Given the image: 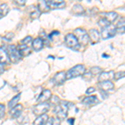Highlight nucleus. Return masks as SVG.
Masks as SVG:
<instances>
[{
  "mask_svg": "<svg viewBox=\"0 0 125 125\" xmlns=\"http://www.w3.org/2000/svg\"><path fill=\"white\" fill-rule=\"evenodd\" d=\"M86 71L85 66L83 64H78V65L74 66L71 69H69L66 73V78L67 79H70V78H77L79 76H82L84 74Z\"/></svg>",
  "mask_w": 125,
  "mask_h": 125,
  "instance_id": "f257e3e1",
  "label": "nucleus"
},
{
  "mask_svg": "<svg viewBox=\"0 0 125 125\" xmlns=\"http://www.w3.org/2000/svg\"><path fill=\"white\" fill-rule=\"evenodd\" d=\"M68 104L65 102H60L58 105L55 106L53 112L56 114L59 120H63L67 118L68 116Z\"/></svg>",
  "mask_w": 125,
  "mask_h": 125,
  "instance_id": "f03ea898",
  "label": "nucleus"
},
{
  "mask_svg": "<svg viewBox=\"0 0 125 125\" xmlns=\"http://www.w3.org/2000/svg\"><path fill=\"white\" fill-rule=\"evenodd\" d=\"M74 36L76 37V39H78L79 44L82 45H87L89 41V37L88 34L86 32V30L81 29V28H78L73 31Z\"/></svg>",
  "mask_w": 125,
  "mask_h": 125,
  "instance_id": "7ed1b4c3",
  "label": "nucleus"
},
{
  "mask_svg": "<svg viewBox=\"0 0 125 125\" xmlns=\"http://www.w3.org/2000/svg\"><path fill=\"white\" fill-rule=\"evenodd\" d=\"M8 55H9V58L11 62H18L21 60L22 56L21 54L19 53L17 48L15 45H9L8 47V52H7Z\"/></svg>",
  "mask_w": 125,
  "mask_h": 125,
  "instance_id": "20e7f679",
  "label": "nucleus"
},
{
  "mask_svg": "<svg viewBox=\"0 0 125 125\" xmlns=\"http://www.w3.org/2000/svg\"><path fill=\"white\" fill-rule=\"evenodd\" d=\"M65 43L68 48L73 49H78L80 48V44L78 43V39L73 33H68L65 37Z\"/></svg>",
  "mask_w": 125,
  "mask_h": 125,
  "instance_id": "39448f33",
  "label": "nucleus"
},
{
  "mask_svg": "<svg viewBox=\"0 0 125 125\" xmlns=\"http://www.w3.org/2000/svg\"><path fill=\"white\" fill-rule=\"evenodd\" d=\"M50 108V104L48 103H41V104H37L36 106L33 107V113L36 115H42L44 114L49 110Z\"/></svg>",
  "mask_w": 125,
  "mask_h": 125,
  "instance_id": "423d86ee",
  "label": "nucleus"
},
{
  "mask_svg": "<svg viewBox=\"0 0 125 125\" xmlns=\"http://www.w3.org/2000/svg\"><path fill=\"white\" fill-rule=\"evenodd\" d=\"M116 28L114 26H108L107 28H104V29H102L101 31V35L102 38L104 39H110V38L114 37V35L116 34Z\"/></svg>",
  "mask_w": 125,
  "mask_h": 125,
  "instance_id": "0eeeda50",
  "label": "nucleus"
},
{
  "mask_svg": "<svg viewBox=\"0 0 125 125\" xmlns=\"http://www.w3.org/2000/svg\"><path fill=\"white\" fill-rule=\"evenodd\" d=\"M66 79H67V78H66V73L64 71H61L59 73H57L53 76V82L55 84H57V85H60V84L63 83Z\"/></svg>",
  "mask_w": 125,
  "mask_h": 125,
  "instance_id": "6e6552de",
  "label": "nucleus"
},
{
  "mask_svg": "<svg viewBox=\"0 0 125 125\" xmlns=\"http://www.w3.org/2000/svg\"><path fill=\"white\" fill-rule=\"evenodd\" d=\"M88 37H89V39L92 41V43H97L99 42L100 40V33L99 32L97 29H90L89 32H88Z\"/></svg>",
  "mask_w": 125,
  "mask_h": 125,
  "instance_id": "1a4fd4ad",
  "label": "nucleus"
},
{
  "mask_svg": "<svg viewBox=\"0 0 125 125\" xmlns=\"http://www.w3.org/2000/svg\"><path fill=\"white\" fill-rule=\"evenodd\" d=\"M114 73L113 70L108 71V72H102L99 75L98 80H99L100 83L105 82V81H109L110 79L114 78Z\"/></svg>",
  "mask_w": 125,
  "mask_h": 125,
  "instance_id": "9d476101",
  "label": "nucleus"
},
{
  "mask_svg": "<svg viewBox=\"0 0 125 125\" xmlns=\"http://www.w3.org/2000/svg\"><path fill=\"white\" fill-rule=\"evenodd\" d=\"M51 96H52V93L49 89H44L41 93V94H40L39 99H38V102L39 104H41V103H47L48 100L50 99Z\"/></svg>",
  "mask_w": 125,
  "mask_h": 125,
  "instance_id": "9b49d317",
  "label": "nucleus"
},
{
  "mask_svg": "<svg viewBox=\"0 0 125 125\" xmlns=\"http://www.w3.org/2000/svg\"><path fill=\"white\" fill-rule=\"evenodd\" d=\"M22 111H23V105L22 104H18L13 108H10L9 114H11V116L13 118H18L21 114Z\"/></svg>",
  "mask_w": 125,
  "mask_h": 125,
  "instance_id": "f8f14e48",
  "label": "nucleus"
},
{
  "mask_svg": "<svg viewBox=\"0 0 125 125\" xmlns=\"http://www.w3.org/2000/svg\"><path fill=\"white\" fill-rule=\"evenodd\" d=\"M98 98L96 96H89L87 97L83 100V104H85L87 106H93L95 105V104H98Z\"/></svg>",
  "mask_w": 125,
  "mask_h": 125,
  "instance_id": "ddd939ff",
  "label": "nucleus"
},
{
  "mask_svg": "<svg viewBox=\"0 0 125 125\" xmlns=\"http://www.w3.org/2000/svg\"><path fill=\"white\" fill-rule=\"evenodd\" d=\"M99 86H100V90L102 91H104L106 92L107 91H110V90H113L114 88V85L111 81H105V82H102L99 83Z\"/></svg>",
  "mask_w": 125,
  "mask_h": 125,
  "instance_id": "4468645a",
  "label": "nucleus"
},
{
  "mask_svg": "<svg viewBox=\"0 0 125 125\" xmlns=\"http://www.w3.org/2000/svg\"><path fill=\"white\" fill-rule=\"evenodd\" d=\"M19 53L21 54V56H27L31 53V48L27 44H20L17 48Z\"/></svg>",
  "mask_w": 125,
  "mask_h": 125,
  "instance_id": "2eb2a0df",
  "label": "nucleus"
},
{
  "mask_svg": "<svg viewBox=\"0 0 125 125\" xmlns=\"http://www.w3.org/2000/svg\"><path fill=\"white\" fill-rule=\"evenodd\" d=\"M43 44H44L43 39H42L41 37L36 38V39L33 40V50H35V51H39V50H41L43 47Z\"/></svg>",
  "mask_w": 125,
  "mask_h": 125,
  "instance_id": "dca6fc26",
  "label": "nucleus"
},
{
  "mask_svg": "<svg viewBox=\"0 0 125 125\" xmlns=\"http://www.w3.org/2000/svg\"><path fill=\"white\" fill-rule=\"evenodd\" d=\"M48 119V114H42L38 117L33 122V125H44L46 124L47 121Z\"/></svg>",
  "mask_w": 125,
  "mask_h": 125,
  "instance_id": "f3484780",
  "label": "nucleus"
},
{
  "mask_svg": "<svg viewBox=\"0 0 125 125\" xmlns=\"http://www.w3.org/2000/svg\"><path fill=\"white\" fill-rule=\"evenodd\" d=\"M47 3L50 8H54V9L63 8L66 5V3L62 0H60V1H58V0H57V1H47Z\"/></svg>",
  "mask_w": 125,
  "mask_h": 125,
  "instance_id": "a211bd4d",
  "label": "nucleus"
},
{
  "mask_svg": "<svg viewBox=\"0 0 125 125\" xmlns=\"http://www.w3.org/2000/svg\"><path fill=\"white\" fill-rule=\"evenodd\" d=\"M102 14L104 15V18L108 20L110 23L115 21L116 19L118 18V13L116 12H108V13H103Z\"/></svg>",
  "mask_w": 125,
  "mask_h": 125,
  "instance_id": "6ab92c4d",
  "label": "nucleus"
},
{
  "mask_svg": "<svg viewBox=\"0 0 125 125\" xmlns=\"http://www.w3.org/2000/svg\"><path fill=\"white\" fill-rule=\"evenodd\" d=\"M9 60V55L7 53V51H5L3 48H0V63L4 64Z\"/></svg>",
  "mask_w": 125,
  "mask_h": 125,
  "instance_id": "aec40b11",
  "label": "nucleus"
},
{
  "mask_svg": "<svg viewBox=\"0 0 125 125\" xmlns=\"http://www.w3.org/2000/svg\"><path fill=\"white\" fill-rule=\"evenodd\" d=\"M51 8L48 6L47 3V1H40L39 3V9L40 12H43V13H45V12H48L50 10Z\"/></svg>",
  "mask_w": 125,
  "mask_h": 125,
  "instance_id": "412c9836",
  "label": "nucleus"
},
{
  "mask_svg": "<svg viewBox=\"0 0 125 125\" xmlns=\"http://www.w3.org/2000/svg\"><path fill=\"white\" fill-rule=\"evenodd\" d=\"M20 98H21V94H19L15 97H13L9 103V108H13V107H15L16 105H18V103H19V101L20 100Z\"/></svg>",
  "mask_w": 125,
  "mask_h": 125,
  "instance_id": "4be33fe9",
  "label": "nucleus"
},
{
  "mask_svg": "<svg viewBox=\"0 0 125 125\" xmlns=\"http://www.w3.org/2000/svg\"><path fill=\"white\" fill-rule=\"evenodd\" d=\"M116 32L118 33H125V21L124 20H121L118 22L116 27Z\"/></svg>",
  "mask_w": 125,
  "mask_h": 125,
  "instance_id": "5701e85b",
  "label": "nucleus"
},
{
  "mask_svg": "<svg viewBox=\"0 0 125 125\" xmlns=\"http://www.w3.org/2000/svg\"><path fill=\"white\" fill-rule=\"evenodd\" d=\"M9 11V8L7 3H3V4L0 5V18H3L5 15H7Z\"/></svg>",
  "mask_w": 125,
  "mask_h": 125,
  "instance_id": "b1692460",
  "label": "nucleus"
},
{
  "mask_svg": "<svg viewBox=\"0 0 125 125\" xmlns=\"http://www.w3.org/2000/svg\"><path fill=\"white\" fill-rule=\"evenodd\" d=\"M72 12H73V13H75V14L79 15V14H82V13H84V9H83V8L82 5L75 4L73 7Z\"/></svg>",
  "mask_w": 125,
  "mask_h": 125,
  "instance_id": "393cba45",
  "label": "nucleus"
},
{
  "mask_svg": "<svg viewBox=\"0 0 125 125\" xmlns=\"http://www.w3.org/2000/svg\"><path fill=\"white\" fill-rule=\"evenodd\" d=\"M98 24H99V26L102 29H104V28H107V27H108V26H110L111 23L108 20H107L105 18H102V19H100L99 21H98Z\"/></svg>",
  "mask_w": 125,
  "mask_h": 125,
  "instance_id": "a878e982",
  "label": "nucleus"
},
{
  "mask_svg": "<svg viewBox=\"0 0 125 125\" xmlns=\"http://www.w3.org/2000/svg\"><path fill=\"white\" fill-rule=\"evenodd\" d=\"M46 125H60V120L58 118H55L53 117L49 118L46 123Z\"/></svg>",
  "mask_w": 125,
  "mask_h": 125,
  "instance_id": "bb28decb",
  "label": "nucleus"
},
{
  "mask_svg": "<svg viewBox=\"0 0 125 125\" xmlns=\"http://www.w3.org/2000/svg\"><path fill=\"white\" fill-rule=\"evenodd\" d=\"M40 15H41V12L39 11V9H37L34 10L33 12H32L31 14H30V18L32 19H37L40 17Z\"/></svg>",
  "mask_w": 125,
  "mask_h": 125,
  "instance_id": "cd10ccee",
  "label": "nucleus"
},
{
  "mask_svg": "<svg viewBox=\"0 0 125 125\" xmlns=\"http://www.w3.org/2000/svg\"><path fill=\"white\" fill-rule=\"evenodd\" d=\"M101 73H102V69L98 67H93V68H91V69H90V73L94 76L97 75V74Z\"/></svg>",
  "mask_w": 125,
  "mask_h": 125,
  "instance_id": "c85d7f7f",
  "label": "nucleus"
},
{
  "mask_svg": "<svg viewBox=\"0 0 125 125\" xmlns=\"http://www.w3.org/2000/svg\"><path fill=\"white\" fill-rule=\"evenodd\" d=\"M125 77V72L122 71V72H118L117 73H114V79L115 80H118L120 78Z\"/></svg>",
  "mask_w": 125,
  "mask_h": 125,
  "instance_id": "c756f323",
  "label": "nucleus"
},
{
  "mask_svg": "<svg viewBox=\"0 0 125 125\" xmlns=\"http://www.w3.org/2000/svg\"><path fill=\"white\" fill-rule=\"evenodd\" d=\"M5 114V106L3 104H0V118H3Z\"/></svg>",
  "mask_w": 125,
  "mask_h": 125,
  "instance_id": "7c9ffc66",
  "label": "nucleus"
},
{
  "mask_svg": "<svg viewBox=\"0 0 125 125\" xmlns=\"http://www.w3.org/2000/svg\"><path fill=\"white\" fill-rule=\"evenodd\" d=\"M31 41H32V37L31 36H28V37H26L25 39H23L22 40L21 43H22V44H27L28 45V43H29Z\"/></svg>",
  "mask_w": 125,
  "mask_h": 125,
  "instance_id": "2f4dec72",
  "label": "nucleus"
},
{
  "mask_svg": "<svg viewBox=\"0 0 125 125\" xmlns=\"http://www.w3.org/2000/svg\"><path fill=\"white\" fill-rule=\"evenodd\" d=\"M14 3L18 5H24L26 3L25 0H17V1H14Z\"/></svg>",
  "mask_w": 125,
  "mask_h": 125,
  "instance_id": "473e14b6",
  "label": "nucleus"
},
{
  "mask_svg": "<svg viewBox=\"0 0 125 125\" xmlns=\"http://www.w3.org/2000/svg\"><path fill=\"white\" fill-rule=\"evenodd\" d=\"M94 92H95V88H93V87H90V88H88V89H87L86 94H92V93H94Z\"/></svg>",
  "mask_w": 125,
  "mask_h": 125,
  "instance_id": "72a5a7b5",
  "label": "nucleus"
},
{
  "mask_svg": "<svg viewBox=\"0 0 125 125\" xmlns=\"http://www.w3.org/2000/svg\"><path fill=\"white\" fill-rule=\"evenodd\" d=\"M14 36V34H13V33H8L7 35H6V39H9V40H10L12 39V38Z\"/></svg>",
  "mask_w": 125,
  "mask_h": 125,
  "instance_id": "f704fd0d",
  "label": "nucleus"
},
{
  "mask_svg": "<svg viewBox=\"0 0 125 125\" xmlns=\"http://www.w3.org/2000/svg\"><path fill=\"white\" fill-rule=\"evenodd\" d=\"M3 71H4V68H3V64H2V63H0V74H1V73H3Z\"/></svg>",
  "mask_w": 125,
  "mask_h": 125,
  "instance_id": "c9c22d12",
  "label": "nucleus"
},
{
  "mask_svg": "<svg viewBox=\"0 0 125 125\" xmlns=\"http://www.w3.org/2000/svg\"><path fill=\"white\" fill-rule=\"evenodd\" d=\"M68 123H69L71 125H73V123H74V118H69L68 120Z\"/></svg>",
  "mask_w": 125,
  "mask_h": 125,
  "instance_id": "e433bc0d",
  "label": "nucleus"
}]
</instances>
